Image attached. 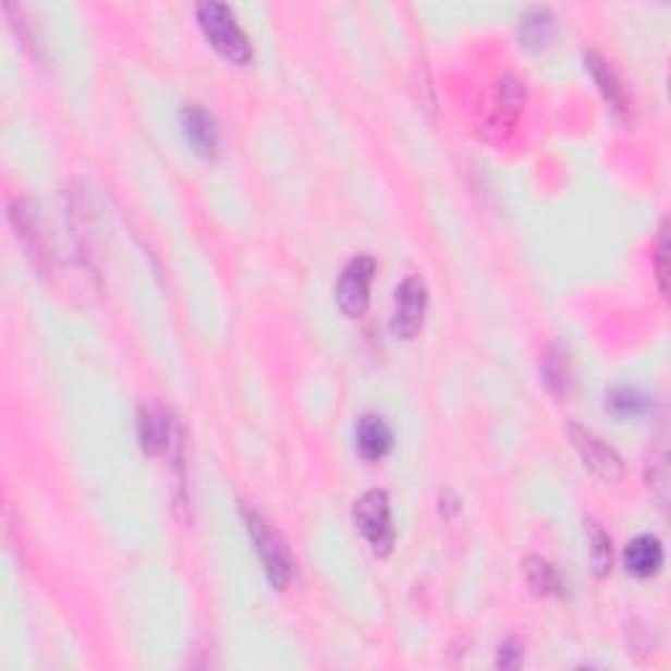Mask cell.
<instances>
[{"label": "cell", "mask_w": 671, "mask_h": 671, "mask_svg": "<svg viewBox=\"0 0 671 671\" xmlns=\"http://www.w3.org/2000/svg\"><path fill=\"white\" fill-rule=\"evenodd\" d=\"M544 383L553 396H564L570 389V359L559 346H548L544 354Z\"/></svg>", "instance_id": "2e32d148"}, {"label": "cell", "mask_w": 671, "mask_h": 671, "mask_svg": "<svg viewBox=\"0 0 671 671\" xmlns=\"http://www.w3.org/2000/svg\"><path fill=\"white\" fill-rule=\"evenodd\" d=\"M244 522H247V530L252 544H255L257 557L263 561V570L268 574V583L273 585L276 590H283V587L292 583V572H294L292 570L294 561L286 544H283L279 530L257 512L244 509Z\"/></svg>", "instance_id": "7a4b0ae2"}, {"label": "cell", "mask_w": 671, "mask_h": 671, "mask_svg": "<svg viewBox=\"0 0 671 671\" xmlns=\"http://www.w3.org/2000/svg\"><path fill=\"white\" fill-rule=\"evenodd\" d=\"M197 22L218 53L229 58L231 63L247 66L252 56H255L252 53V42L244 35V29L239 27L229 5L218 3V0H205V3L197 5Z\"/></svg>", "instance_id": "6da1fadb"}, {"label": "cell", "mask_w": 671, "mask_h": 671, "mask_svg": "<svg viewBox=\"0 0 671 671\" xmlns=\"http://www.w3.org/2000/svg\"><path fill=\"white\" fill-rule=\"evenodd\" d=\"M654 263H656L658 289H661V294L667 296V292H669V281H667L669 279V242H667V231H663V229H661V234H658Z\"/></svg>", "instance_id": "ac0fdd59"}, {"label": "cell", "mask_w": 671, "mask_h": 671, "mask_svg": "<svg viewBox=\"0 0 671 671\" xmlns=\"http://www.w3.org/2000/svg\"><path fill=\"white\" fill-rule=\"evenodd\" d=\"M182 129L184 137L190 139L192 150L203 158H216L218 155V126L216 119L199 106H184L182 108Z\"/></svg>", "instance_id": "30bf717a"}, {"label": "cell", "mask_w": 671, "mask_h": 671, "mask_svg": "<svg viewBox=\"0 0 671 671\" xmlns=\"http://www.w3.org/2000/svg\"><path fill=\"white\" fill-rule=\"evenodd\" d=\"M585 533H587V546H590L593 572H596V577H606V574L611 572V564H614V548H611L609 533H606L601 522L596 520L585 522Z\"/></svg>", "instance_id": "9a60e30c"}, {"label": "cell", "mask_w": 671, "mask_h": 671, "mask_svg": "<svg viewBox=\"0 0 671 671\" xmlns=\"http://www.w3.org/2000/svg\"><path fill=\"white\" fill-rule=\"evenodd\" d=\"M527 93L522 87L520 80L514 76H503L493 84L490 89L486 108H483V124L480 132L486 134V139L490 142H503L512 134L514 124H517L522 108H525Z\"/></svg>", "instance_id": "3957f363"}, {"label": "cell", "mask_w": 671, "mask_h": 671, "mask_svg": "<svg viewBox=\"0 0 671 671\" xmlns=\"http://www.w3.org/2000/svg\"><path fill=\"white\" fill-rule=\"evenodd\" d=\"M553 32H557V16H553L551 9H544V5H535L520 22L522 45H527V48L533 50L551 42Z\"/></svg>", "instance_id": "4fadbf2b"}, {"label": "cell", "mask_w": 671, "mask_h": 671, "mask_svg": "<svg viewBox=\"0 0 671 671\" xmlns=\"http://www.w3.org/2000/svg\"><path fill=\"white\" fill-rule=\"evenodd\" d=\"M425 313H428V286L419 276H410L396 289V305H393L391 331L396 339H415L423 328Z\"/></svg>", "instance_id": "8992f818"}, {"label": "cell", "mask_w": 671, "mask_h": 671, "mask_svg": "<svg viewBox=\"0 0 671 671\" xmlns=\"http://www.w3.org/2000/svg\"><path fill=\"white\" fill-rule=\"evenodd\" d=\"M522 661V645L517 640L501 643L499 648V667L501 669H517Z\"/></svg>", "instance_id": "d6986e66"}, {"label": "cell", "mask_w": 671, "mask_h": 671, "mask_svg": "<svg viewBox=\"0 0 671 671\" xmlns=\"http://www.w3.org/2000/svg\"><path fill=\"white\" fill-rule=\"evenodd\" d=\"M606 406H609L617 417H637L643 415L648 402H645L643 393L630 389H617L606 396Z\"/></svg>", "instance_id": "e0dca14e"}, {"label": "cell", "mask_w": 671, "mask_h": 671, "mask_svg": "<svg viewBox=\"0 0 671 671\" xmlns=\"http://www.w3.org/2000/svg\"><path fill=\"white\" fill-rule=\"evenodd\" d=\"M373 279H376V260L370 255L352 257L346 268L341 270L335 300H339L341 313L346 318H363L367 305H370Z\"/></svg>", "instance_id": "5b68a950"}, {"label": "cell", "mask_w": 671, "mask_h": 671, "mask_svg": "<svg viewBox=\"0 0 671 671\" xmlns=\"http://www.w3.org/2000/svg\"><path fill=\"white\" fill-rule=\"evenodd\" d=\"M137 436L145 454L160 456L171 447L173 419L163 404H142L137 415Z\"/></svg>", "instance_id": "9c48e42d"}, {"label": "cell", "mask_w": 671, "mask_h": 671, "mask_svg": "<svg viewBox=\"0 0 671 671\" xmlns=\"http://www.w3.org/2000/svg\"><path fill=\"white\" fill-rule=\"evenodd\" d=\"M570 438H572L574 449H577L580 460H583L585 467L590 469L598 480L617 483L619 477H622L624 473L622 456H619L609 443H603L601 438L593 436L590 430L580 428V425H574V423L570 425Z\"/></svg>", "instance_id": "52a82bcc"}, {"label": "cell", "mask_w": 671, "mask_h": 671, "mask_svg": "<svg viewBox=\"0 0 671 671\" xmlns=\"http://www.w3.org/2000/svg\"><path fill=\"white\" fill-rule=\"evenodd\" d=\"M354 525L365 535L376 557H389L393 551V525H391V501L386 490H367L354 503Z\"/></svg>", "instance_id": "277c9868"}, {"label": "cell", "mask_w": 671, "mask_h": 671, "mask_svg": "<svg viewBox=\"0 0 671 671\" xmlns=\"http://www.w3.org/2000/svg\"><path fill=\"white\" fill-rule=\"evenodd\" d=\"M525 580L535 596H559L561 593V574L551 561L530 557L525 559Z\"/></svg>", "instance_id": "5bb4252c"}, {"label": "cell", "mask_w": 671, "mask_h": 671, "mask_svg": "<svg viewBox=\"0 0 671 671\" xmlns=\"http://www.w3.org/2000/svg\"><path fill=\"white\" fill-rule=\"evenodd\" d=\"M393 447V434L386 425L383 417L378 415H365L357 423V449L365 460L378 462L389 454Z\"/></svg>", "instance_id": "7c38bea8"}, {"label": "cell", "mask_w": 671, "mask_h": 671, "mask_svg": "<svg viewBox=\"0 0 671 671\" xmlns=\"http://www.w3.org/2000/svg\"><path fill=\"white\" fill-rule=\"evenodd\" d=\"M585 66L593 74V80H596L598 89H601L603 100L609 102V108L614 111V115L619 121H632V98L627 93V87H624V82L619 80V74L611 66L609 61H606L603 56L598 53H585Z\"/></svg>", "instance_id": "ba28073f"}, {"label": "cell", "mask_w": 671, "mask_h": 671, "mask_svg": "<svg viewBox=\"0 0 671 671\" xmlns=\"http://www.w3.org/2000/svg\"><path fill=\"white\" fill-rule=\"evenodd\" d=\"M624 564H627V572L635 574V577H654L663 564L661 540L654 538V535H637L627 546V551H624Z\"/></svg>", "instance_id": "8fae6325"}]
</instances>
